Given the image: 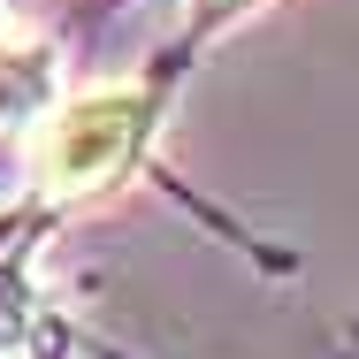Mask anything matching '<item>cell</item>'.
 <instances>
[{"label":"cell","mask_w":359,"mask_h":359,"mask_svg":"<svg viewBox=\"0 0 359 359\" xmlns=\"http://www.w3.org/2000/svg\"><path fill=\"white\" fill-rule=\"evenodd\" d=\"M145 92H84V100H54V115L39 123L31 138V184L39 199L54 207H76V199H100L107 184L130 176L145 145Z\"/></svg>","instance_id":"1"},{"label":"cell","mask_w":359,"mask_h":359,"mask_svg":"<svg viewBox=\"0 0 359 359\" xmlns=\"http://www.w3.org/2000/svg\"><path fill=\"white\" fill-rule=\"evenodd\" d=\"M245 8H260V0H191L199 31H215V23H229V15H245Z\"/></svg>","instance_id":"3"},{"label":"cell","mask_w":359,"mask_h":359,"mask_svg":"<svg viewBox=\"0 0 359 359\" xmlns=\"http://www.w3.org/2000/svg\"><path fill=\"white\" fill-rule=\"evenodd\" d=\"M0 359H15V290H0Z\"/></svg>","instance_id":"4"},{"label":"cell","mask_w":359,"mask_h":359,"mask_svg":"<svg viewBox=\"0 0 359 359\" xmlns=\"http://www.w3.org/2000/svg\"><path fill=\"white\" fill-rule=\"evenodd\" d=\"M0 8H8V0H0Z\"/></svg>","instance_id":"5"},{"label":"cell","mask_w":359,"mask_h":359,"mask_svg":"<svg viewBox=\"0 0 359 359\" xmlns=\"http://www.w3.org/2000/svg\"><path fill=\"white\" fill-rule=\"evenodd\" d=\"M54 84H62L54 46H0V138L39 130L54 115Z\"/></svg>","instance_id":"2"}]
</instances>
